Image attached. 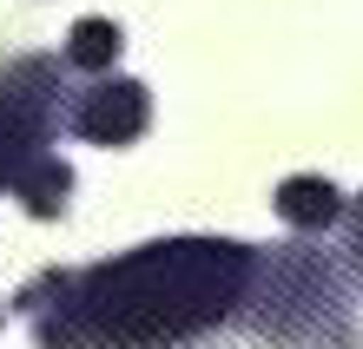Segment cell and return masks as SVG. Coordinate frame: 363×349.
<instances>
[{"label":"cell","instance_id":"obj_3","mask_svg":"<svg viewBox=\"0 0 363 349\" xmlns=\"http://www.w3.org/2000/svg\"><path fill=\"white\" fill-rule=\"evenodd\" d=\"M60 93L67 59L60 53H20L0 67V191L20 198V211L53 224L73 198V165L60 159Z\"/></svg>","mask_w":363,"mask_h":349},{"label":"cell","instance_id":"obj_2","mask_svg":"<svg viewBox=\"0 0 363 349\" xmlns=\"http://www.w3.org/2000/svg\"><path fill=\"white\" fill-rule=\"evenodd\" d=\"M165 349H363L344 270L311 244H271L238 316Z\"/></svg>","mask_w":363,"mask_h":349},{"label":"cell","instance_id":"obj_4","mask_svg":"<svg viewBox=\"0 0 363 349\" xmlns=\"http://www.w3.org/2000/svg\"><path fill=\"white\" fill-rule=\"evenodd\" d=\"M60 125H67L73 139H86V145H106V151L139 145L145 125H152V93H145V79H133V73H86V79L67 73Z\"/></svg>","mask_w":363,"mask_h":349},{"label":"cell","instance_id":"obj_7","mask_svg":"<svg viewBox=\"0 0 363 349\" xmlns=\"http://www.w3.org/2000/svg\"><path fill=\"white\" fill-rule=\"evenodd\" d=\"M344 264H350L357 283H363V191L344 205Z\"/></svg>","mask_w":363,"mask_h":349},{"label":"cell","instance_id":"obj_6","mask_svg":"<svg viewBox=\"0 0 363 349\" xmlns=\"http://www.w3.org/2000/svg\"><path fill=\"white\" fill-rule=\"evenodd\" d=\"M119 47H125L119 20L86 13V20H73V33H67V47H60V59H67V73H79V79H86V73H113Z\"/></svg>","mask_w":363,"mask_h":349},{"label":"cell","instance_id":"obj_8","mask_svg":"<svg viewBox=\"0 0 363 349\" xmlns=\"http://www.w3.org/2000/svg\"><path fill=\"white\" fill-rule=\"evenodd\" d=\"M0 330H7V310H0Z\"/></svg>","mask_w":363,"mask_h":349},{"label":"cell","instance_id":"obj_1","mask_svg":"<svg viewBox=\"0 0 363 349\" xmlns=\"http://www.w3.org/2000/svg\"><path fill=\"white\" fill-rule=\"evenodd\" d=\"M258 270L264 251L238 237H152L99 264L27 277L13 310L33 349H165L238 316Z\"/></svg>","mask_w":363,"mask_h":349},{"label":"cell","instance_id":"obj_5","mask_svg":"<svg viewBox=\"0 0 363 349\" xmlns=\"http://www.w3.org/2000/svg\"><path fill=\"white\" fill-rule=\"evenodd\" d=\"M271 211L284 217L297 237H324V231L344 224V191L330 178H317V171H297V178H284L271 191Z\"/></svg>","mask_w":363,"mask_h":349}]
</instances>
